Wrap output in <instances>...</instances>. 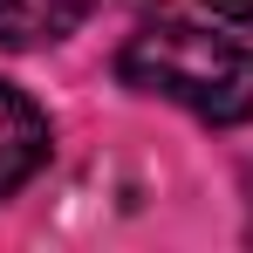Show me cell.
<instances>
[{"mask_svg":"<svg viewBox=\"0 0 253 253\" xmlns=\"http://www.w3.org/2000/svg\"><path fill=\"white\" fill-rule=\"evenodd\" d=\"M117 76L137 96L178 103L219 130L253 117V48L240 35H212L192 21H151L117 48Z\"/></svg>","mask_w":253,"mask_h":253,"instance_id":"cell-1","label":"cell"},{"mask_svg":"<svg viewBox=\"0 0 253 253\" xmlns=\"http://www.w3.org/2000/svg\"><path fill=\"white\" fill-rule=\"evenodd\" d=\"M48 117H42V103L28 96V89H14V83H0V199H14L35 171L48 165Z\"/></svg>","mask_w":253,"mask_h":253,"instance_id":"cell-2","label":"cell"},{"mask_svg":"<svg viewBox=\"0 0 253 253\" xmlns=\"http://www.w3.org/2000/svg\"><path fill=\"white\" fill-rule=\"evenodd\" d=\"M89 14H96V0H0V48H14V55L55 48Z\"/></svg>","mask_w":253,"mask_h":253,"instance_id":"cell-3","label":"cell"},{"mask_svg":"<svg viewBox=\"0 0 253 253\" xmlns=\"http://www.w3.org/2000/svg\"><path fill=\"white\" fill-rule=\"evenodd\" d=\"M219 21H233V28H253V0H206Z\"/></svg>","mask_w":253,"mask_h":253,"instance_id":"cell-4","label":"cell"}]
</instances>
